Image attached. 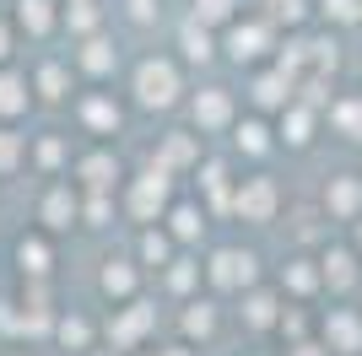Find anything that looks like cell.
Here are the masks:
<instances>
[{
	"label": "cell",
	"instance_id": "f1b7e54d",
	"mask_svg": "<svg viewBox=\"0 0 362 356\" xmlns=\"http://www.w3.org/2000/svg\"><path fill=\"white\" fill-rule=\"evenodd\" d=\"M38 81H44V92H49V97H60V87H65V71H60V65H49V71L38 76Z\"/></svg>",
	"mask_w": 362,
	"mask_h": 356
},
{
	"label": "cell",
	"instance_id": "ffe728a7",
	"mask_svg": "<svg viewBox=\"0 0 362 356\" xmlns=\"http://www.w3.org/2000/svg\"><path fill=\"white\" fill-rule=\"evenodd\" d=\"M81 65H87V71H108V65H114V54H108V44H87V54H81Z\"/></svg>",
	"mask_w": 362,
	"mask_h": 356
},
{
	"label": "cell",
	"instance_id": "3957f363",
	"mask_svg": "<svg viewBox=\"0 0 362 356\" xmlns=\"http://www.w3.org/2000/svg\"><path fill=\"white\" fill-rule=\"evenodd\" d=\"M163 200H168V178H163V167H157V173H146V178L136 184V194H130V210H136V216H151Z\"/></svg>",
	"mask_w": 362,
	"mask_h": 356
},
{
	"label": "cell",
	"instance_id": "83f0119b",
	"mask_svg": "<svg viewBox=\"0 0 362 356\" xmlns=\"http://www.w3.org/2000/svg\"><path fill=\"white\" fill-rule=\"evenodd\" d=\"M227 11H233V0H200V16H206V22H222Z\"/></svg>",
	"mask_w": 362,
	"mask_h": 356
},
{
	"label": "cell",
	"instance_id": "d6a6232c",
	"mask_svg": "<svg viewBox=\"0 0 362 356\" xmlns=\"http://www.w3.org/2000/svg\"><path fill=\"white\" fill-rule=\"evenodd\" d=\"M92 22H98V16H92V6H87V0H81V6H76V11H71V28H81V32H87Z\"/></svg>",
	"mask_w": 362,
	"mask_h": 356
},
{
	"label": "cell",
	"instance_id": "ba28073f",
	"mask_svg": "<svg viewBox=\"0 0 362 356\" xmlns=\"http://www.w3.org/2000/svg\"><path fill=\"white\" fill-rule=\"evenodd\" d=\"M81 178H87L92 189H103L108 178H114V157H103V151H98V157H87V162H81Z\"/></svg>",
	"mask_w": 362,
	"mask_h": 356
},
{
	"label": "cell",
	"instance_id": "ac0fdd59",
	"mask_svg": "<svg viewBox=\"0 0 362 356\" xmlns=\"http://www.w3.org/2000/svg\"><path fill=\"white\" fill-rule=\"evenodd\" d=\"M325 275H330L335 286H346L351 281V254H330V259H325Z\"/></svg>",
	"mask_w": 362,
	"mask_h": 356
},
{
	"label": "cell",
	"instance_id": "e0dca14e",
	"mask_svg": "<svg viewBox=\"0 0 362 356\" xmlns=\"http://www.w3.org/2000/svg\"><path fill=\"white\" fill-rule=\"evenodd\" d=\"M103 286H108V292H130V286H136V270L108 265V270H103Z\"/></svg>",
	"mask_w": 362,
	"mask_h": 356
},
{
	"label": "cell",
	"instance_id": "4dcf8cb0",
	"mask_svg": "<svg viewBox=\"0 0 362 356\" xmlns=\"http://www.w3.org/2000/svg\"><path fill=\"white\" fill-rule=\"evenodd\" d=\"M287 281L298 286V292H308V286H314V270H308V265H292V270H287Z\"/></svg>",
	"mask_w": 362,
	"mask_h": 356
},
{
	"label": "cell",
	"instance_id": "8d00e7d4",
	"mask_svg": "<svg viewBox=\"0 0 362 356\" xmlns=\"http://www.w3.org/2000/svg\"><path fill=\"white\" fill-rule=\"evenodd\" d=\"M87 216H92V222H108V200H103V194H98V200L87 206Z\"/></svg>",
	"mask_w": 362,
	"mask_h": 356
},
{
	"label": "cell",
	"instance_id": "cb8c5ba5",
	"mask_svg": "<svg viewBox=\"0 0 362 356\" xmlns=\"http://www.w3.org/2000/svg\"><path fill=\"white\" fill-rule=\"evenodd\" d=\"M184 44H189V59H206V54H211V38H206V32H195V28L184 32Z\"/></svg>",
	"mask_w": 362,
	"mask_h": 356
},
{
	"label": "cell",
	"instance_id": "7402d4cb",
	"mask_svg": "<svg viewBox=\"0 0 362 356\" xmlns=\"http://www.w3.org/2000/svg\"><path fill=\"white\" fill-rule=\"evenodd\" d=\"M141 254L163 265V259H168V237H163V232H146V243H141Z\"/></svg>",
	"mask_w": 362,
	"mask_h": 356
},
{
	"label": "cell",
	"instance_id": "44dd1931",
	"mask_svg": "<svg viewBox=\"0 0 362 356\" xmlns=\"http://www.w3.org/2000/svg\"><path fill=\"white\" fill-rule=\"evenodd\" d=\"M173 232H179V237H195L200 232V210H173Z\"/></svg>",
	"mask_w": 362,
	"mask_h": 356
},
{
	"label": "cell",
	"instance_id": "5bb4252c",
	"mask_svg": "<svg viewBox=\"0 0 362 356\" xmlns=\"http://www.w3.org/2000/svg\"><path fill=\"white\" fill-rule=\"evenodd\" d=\"M22 22H28L33 32H44L54 16H49V0H22Z\"/></svg>",
	"mask_w": 362,
	"mask_h": 356
},
{
	"label": "cell",
	"instance_id": "8992f818",
	"mask_svg": "<svg viewBox=\"0 0 362 356\" xmlns=\"http://www.w3.org/2000/svg\"><path fill=\"white\" fill-rule=\"evenodd\" d=\"M330 210H341V216L357 210V178H335L330 184Z\"/></svg>",
	"mask_w": 362,
	"mask_h": 356
},
{
	"label": "cell",
	"instance_id": "2e32d148",
	"mask_svg": "<svg viewBox=\"0 0 362 356\" xmlns=\"http://www.w3.org/2000/svg\"><path fill=\"white\" fill-rule=\"evenodd\" d=\"M335 124H341L346 135H362V103H341L335 108Z\"/></svg>",
	"mask_w": 362,
	"mask_h": 356
},
{
	"label": "cell",
	"instance_id": "f546056e",
	"mask_svg": "<svg viewBox=\"0 0 362 356\" xmlns=\"http://www.w3.org/2000/svg\"><path fill=\"white\" fill-rule=\"evenodd\" d=\"M87 119L92 124H119V114H114L108 103H87Z\"/></svg>",
	"mask_w": 362,
	"mask_h": 356
},
{
	"label": "cell",
	"instance_id": "4fadbf2b",
	"mask_svg": "<svg viewBox=\"0 0 362 356\" xmlns=\"http://www.w3.org/2000/svg\"><path fill=\"white\" fill-rule=\"evenodd\" d=\"M287 76H265V81H255V97L259 103H281V97H287Z\"/></svg>",
	"mask_w": 362,
	"mask_h": 356
},
{
	"label": "cell",
	"instance_id": "7a4b0ae2",
	"mask_svg": "<svg viewBox=\"0 0 362 356\" xmlns=\"http://www.w3.org/2000/svg\"><path fill=\"white\" fill-rule=\"evenodd\" d=\"M238 210L249 216V222H265V216L276 210V189H271V178H249V184L238 189Z\"/></svg>",
	"mask_w": 362,
	"mask_h": 356
},
{
	"label": "cell",
	"instance_id": "d6986e66",
	"mask_svg": "<svg viewBox=\"0 0 362 356\" xmlns=\"http://www.w3.org/2000/svg\"><path fill=\"white\" fill-rule=\"evenodd\" d=\"M325 11H330L335 22H357V16H362V0H325Z\"/></svg>",
	"mask_w": 362,
	"mask_h": 356
},
{
	"label": "cell",
	"instance_id": "d590c367",
	"mask_svg": "<svg viewBox=\"0 0 362 356\" xmlns=\"http://www.w3.org/2000/svg\"><path fill=\"white\" fill-rule=\"evenodd\" d=\"M16 162V141L11 135H0V167H11Z\"/></svg>",
	"mask_w": 362,
	"mask_h": 356
},
{
	"label": "cell",
	"instance_id": "1f68e13d",
	"mask_svg": "<svg viewBox=\"0 0 362 356\" xmlns=\"http://www.w3.org/2000/svg\"><path fill=\"white\" fill-rule=\"evenodd\" d=\"M168 162H184V157H189V141H184V135H173V141H168V151H163Z\"/></svg>",
	"mask_w": 362,
	"mask_h": 356
},
{
	"label": "cell",
	"instance_id": "484cf974",
	"mask_svg": "<svg viewBox=\"0 0 362 356\" xmlns=\"http://www.w3.org/2000/svg\"><path fill=\"white\" fill-rule=\"evenodd\" d=\"M238 141H243L249 151H265V124H243V130H238Z\"/></svg>",
	"mask_w": 362,
	"mask_h": 356
},
{
	"label": "cell",
	"instance_id": "d4e9b609",
	"mask_svg": "<svg viewBox=\"0 0 362 356\" xmlns=\"http://www.w3.org/2000/svg\"><path fill=\"white\" fill-rule=\"evenodd\" d=\"M184 329H189V335H211V308H195L184 319Z\"/></svg>",
	"mask_w": 362,
	"mask_h": 356
},
{
	"label": "cell",
	"instance_id": "30bf717a",
	"mask_svg": "<svg viewBox=\"0 0 362 356\" xmlns=\"http://www.w3.org/2000/svg\"><path fill=\"white\" fill-rule=\"evenodd\" d=\"M151 324V308H136V313H124V319H119V324H114V340H136V335H141V329H146Z\"/></svg>",
	"mask_w": 362,
	"mask_h": 356
},
{
	"label": "cell",
	"instance_id": "4316f807",
	"mask_svg": "<svg viewBox=\"0 0 362 356\" xmlns=\"http://www.w3.org/2000/svg\"><path fill=\"white\" fill-rule=\"evenodd\" d=\"M60 340L65 345H81V340H87V324H81V319H65V324H60Z\"/></svg>",
	"mask_w": 362,
	"mask_h": 356
},
{
	"label": "cell",
	"instance_id": "f35d334b",
	"mask_svg": "<svg viewBox=\"0 0 362 356\" xmlns=\"http://www.w3.org/2000/svg\"><path fill=\"white\" fill-rule=\"evenodd\" d=\"M292 356H319V351H314V345H298V351H292Z\"/></svg>",
	"mask_w": 362,
	"mask_h": 356
},
{
	"label": "cell",
	"instance_id": "9c48e42d",
	"mask_svg": "<svg viewBox=\"0 0 362 356\" xmlns=\"http://www.w3.org/2000/svg\"><path fill=\"white\" fill-rule=\"evenodd\" d=\"M259 44H265V28H255V22H249V28H238V32H233V54H238V59L259 54Z\"/></svg>",
	"mask_w": 362,
	"mask_h": 356
},
{
	"label": "cell",
	"instance_id": "6da1fadb",
	"mask_svg": "<svg viewBox=\"0 0 362 356\" xmlns=\"http://www.w3.org/2000/svg\"><path fill=\"white\" fill-rule=\"evenodd\" d=\"M136 92H141V103H146V108H168V103H173V92H179V76H173V65H163V59L141 65Z\"/></svg>",
	"mask_w": 362,
	"mask_h": 356
},
{
	"label": "cell",
	"instance_id": "60d3db41",
	"mask_svg": "<svg viewBox=\"0 0 362 356\" xmlns=\"http://www.w3.org/2000/svg\"><path fill=\"white\" fill-rule=\"evenodd\" d=\"M163 356H184V351H163Z\"/></svg>",
	"mask_w": 362,
	"mask_h": 356
},
{
	"label": "cell",
	"instance_id": "7c38bea8",
	"mask_svg": "<svg viewBox=\"0 0 362 356\" xmlns=\"http://www.w3.org/2000/svg\"><path fill=\"white\" fill-rule=\"evenodd\" d=\"M22 103H28V97H22V81H16V76H0V114H16Z\"/></svg>",
	"mask_w": 362,
	"mask_h": 356
},
{
	"label": "cell",
	"instance_id": "52a82bcc",
	"mask_svg": "<svg viewBox=\"0 0 362 356\" xmlns=\"http://www.w3.org/2000/svg\"><path fill=\"white\" fill-rule=\"evenodd\" d=\"M195 119L200 124H222L227 119V92H206V97L195 103Z\"/></svg>",
	"mask_w": 362,
	"mask_h": 356
},
{
	"label": "cell",
	"instance_id": "9a60e30c",
	"mask_svg": "<svg viewBox=\"0 0 362 356\" xmlns=\"http://www.w3.org/2000/svg\"><path fill=\"white\" fill-rule=\"evenodd\" d=\"M16 259H22V270H33V275H38V270H49V249H44V243H22V249H16Z\"/></svg>",
	"mask_w": 362,
	"mask_h": 356
},
{
	"label": "cell",
	"instance_id": "5b68a950",
	"mask_svg": "<svg viewBox=\"0 0 362 356\" xmlns=\"http://www.w3.org/2000/svg\"><path fill=\"white\" fill-rule=\"evenodd\" d=\"M325 329H330L335 351H357V345H362V324L351 319V313H330V324H325Z\"/></svg>",
	"mask_w": 362,
	"mask_h": 356
},
{
	"label": "cell",
	"instance_id": "ab89813d",
	"mask_svg": "<svg viewBox=\"0 0 362 356\" xmlns=\"http://www.w3.org/2000/svg\"><path fill=\"white\" fill-rule=\"evenodd\" d=\"M0 54H6V32H0Z\"/></svg>",
	"mask_w": 362,
	"mask_h": 356
},
{
	"label": "cell",
	"instance_id": "277c9868",
	"mask_svg": "<svg viewBox=\"0 0 362 356\" xmlns=\"http://www.w3.org/2000/svg\"><path fill=\"white\" fill-rule=\"evenodd\" d=\"M249 275H255V259H249V254H216V259H211V281L216 286L249 281Z\"/></svg>",
	"mask_w": 362,
	"mask_h": 356
},
{
	"label": "cell",
	"instance_id": "836d02e7",
	"mask_svg": "<svg viewBox=\"0 0 362 356\" xmlns=\"http://www.w3.org/2000/svg\"><path fill=\"white\" fill-rule=\"evenodd\" d=\"M271 6H276V16H287V22L303 16V0H271Z\"/></svg>",
	"mask_w": 362,
	"mask_h": 356
},
{
	"label": "cell",
	"instance_id": "74e56055",
	"mask_svg": "<svg viewBox=\"0 0 362 356\" xmlns=\"http://www.w3.org/2000/svg\"><path fill=\"white\" fill-rule=\"evenodd\" d=\"M130 11H136L141 22H146V16H151V0H130Z\"/></svg>",
	"mask_w": 362,
	"mask_h": 356
},
{
	"label": "cell",
	"instance_id": "e575fe53",
	"mask_svg": "<svg viewBox=\"0 0 362 356\" xmlns=\"http://www.w3.org/2000/svg\"><path fill=\"white\" fill-rule=\"evenodd\" d=\"M287 130H292L287 141H308V114H292V119H287Z\"/></svg>",
	"mask_w": 362,
	"mask_h": 356
},
{
	"label": "cell",
	"instance_id": "8fae6325",
	"mask_svg": "<svg viewBox=\"0 0 362 356\" xmlns=\"http://www.w3.org/2000/svg\"><path fill=\"white\" fill-rule=\"evenodd\" d=\"M71 194H65V189H54V194H49V206H44V216H49V227H65V222H71Z\"/></svg>",
	"mask_w": 362,
	"mask_h": 356
},
{
	"label": "cell",
	"instance_id": "603a6c76",
	"mask_svg": "<svg viewBox=\"0 0 362 356\" xmlns=\"http://www.w3.org/2000/svg\"><path fill=\"white\" fill-rule=\"evenodd\" d=\"M271 297H249V324H271Z\"/></svg>",
	"mask_w": 362,
	"mask_h": 356
}]
</instances>
